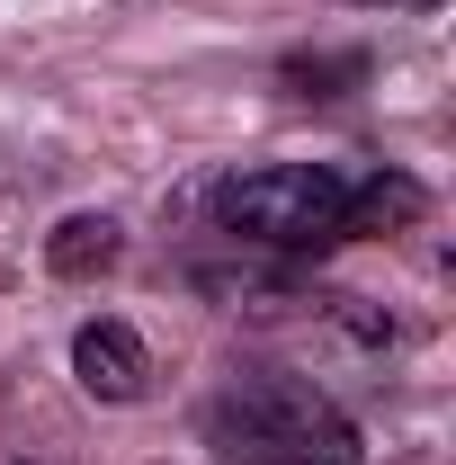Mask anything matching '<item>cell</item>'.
<instances>
[{"instance_id":"cell-5","label":"cell","mask_w":456,"mask_h":465,"mask_svg":"<svg viewBox=\"0 0 456 465\" xmlns=\"http://www.w3.org/2000/svg\"><path fill=\"white\" fill-rule=\"evenodd\" d=\"M45 269L55 278H99V269H116V224L108 215H63L55 242H45Z\"/></svg>"},{"instance_id":"cell-1","label":"cell","mask_w":456,"mask_h":465,"mask_svg":"<svg viewBox=\"0 0 456 465\" xmlns=\"http://www.w3.org/2000/svg\"><path fill=\"white\" fill-rule=\"evenodd\" d=\"M206 439L233 465H358V430L295 376H233L206 403Z\"/></svg>"},{"instance_id":"cell-2","label":"cell","mask_w":456,"mask_h":465,"mask_svg":"<svg viewBox=\"0 0 456 465\" xmlns=\"http://www.w3.org/2000/svg\"><path fill=\"white\" fill-rule=\"evenodd\" d=\"M349 215V179L332 162H269V171H233L215 188V224L269 251H322L341 242Z\"/></svg>"},{"instance_id":"cell-4","label":"cell","mask_w":456,"mask_h":465,"mask_svg":"<svg viewBox=\"0 0 456 465\" xmlns=\"http://www.w3.org/2000/svg\"><path fill=\"white\" fill-rule=\"evenodd\" d=\"M421 179H402V171H376V179H349V215H341V242L349 232H402V224H421Z\"/></svg>"},{"instance_id":"cell-3","label":"cell","mask_w":456,"mask_h":465,"mask_svg":"<svg viewBox=\"0 0 456 465\" xmlns=\"http://www.w3.org/2000/svg\"><path fill=\"white\" fill-rule=\"evenodd\" d=\"M72 376H81L99 403H134V394L153 385V358H144V341H134L125 322H81V331H72Z\"/></svg>"},{"instance_id":"cell-6","label":"cell","mask_w":456,"mask_h":465,"mask_svg":"<svg viewBox=\"0 0 456 465\" xmlns=\"http://www.w3.org/2000/svg\"><path fill=\"white\" fill-rule=\"evenodd\" d=\"M358 9H439V0H358Z\"/></svg>"}]
</instances>
